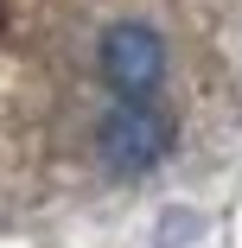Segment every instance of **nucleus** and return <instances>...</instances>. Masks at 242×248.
Segmentation results:
<instances>
[{"label": "nucleus", "instance_id": "f257e3e1", "mask_svg": "<svg viewBox=\"0 0 242 248\" xmlns=\"http://www.w3.org/2000/svg\"><path fill=\"white\" fill-rule=\"evenodd\" d=\"M172 115L153 108V102H115L96 127V159H102L115 178H140L153 172L166 153H172Z\"/></svg>", "mask_w": 242, "mask_h": 248}, {"label": "nucleus", "instance_id": "f03ea898", "mask_svg": "<svg viewBox=\"0 0 242 248\" xmlns=\"http://www.w3.org/2000/svg\"><path fill=\"white\" fill-rule=\"evenodd\" d=\"M96 64H102V83L121 95V102H147V95L166 83V38L147 19H115V26H102Z\"/></svg>", "mask_w": 242, "mask_h": 248}]
</instances>
